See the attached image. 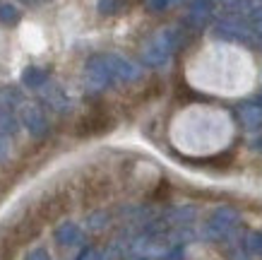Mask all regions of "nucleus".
<instances>
[{
	"mask_svg": "<svg viewBox=\"0 0 262 260\" xmlns=\"http://www.w3.org/2000/svg\"><path fill=\"white\" fill-rule=\"evenodd\" d=\"M29 260H48V258H46V253H43V251H36Z\"/></svg>",
	"mask_w": 262,
	"mask_h": 260,
	"instance_id": "5",
	"label": "nucleus"
},
{
	"mask_svg": "<svg viewBox=\"0 0 262 260\" xmlns=\"http://www.w3.org/2000/svg\"><path fill=\"white\" fill-rule=\"evenodd\" d=\"M94 255H96L94 251H84V253H82V258H80V260H94Z\"/></svg>",
	"mask_w": 262,
	"mask_h": 260,
	"instance_id": "7",
	"label": "nucleus"
},
{
	"mask_svg": "<svg viewBox=\"0 0 262 260\" xmlns=\"http://www.w3.org/2000/svg\"><path fill=\"white\" fill-rule=\"evenodd\" d=\"M188 79L209 94L241 96L255 87L257 68L243 48L214 44L207 51H200V55L190 63Z\"/></svg>",
	"mask_w": 262,
	"mask_h": 260,
	"instance_id": "1",
	"label": "nucleus"
},
{
	"mask_svg": "<svg viewBox=\"0 0 262 260\" xmlns=\"http://www.w3.org/2000/svg\"><path fill=\"white\" fill-rule=\"evenodd\" d=\"M27 82H29V85H36V82H39V72L29 70V75H27Z\"/></svg>",
	"mask_w": 262,
	"mask_h": 260,
	"instance_id": "4",
	"label": "nucleus"
},
{
	"mask_svg": "<svg viewBox=\"0 0 262 260\" xmlns=\"http://www.w3.org/2000/svg\"><path fill=\"white\" fill-rule=\"evenodd\" d=\"M15 19H17V10L12 5H3L0 8V22L10 24V22H15Z\"/></svg>",
	"mask_w": 262,
	"mask_h": 260,
	"instance_id": "3",
	"label": "nucleus"
},
{
	"mask_svg": "<svg viewBox=\"0 0 262 260\" xmlns=\"http://www.w3.org/2000/svg\"><path fill=\"white\" fill-rule=\"evenodd\" d=\"M58 241L60 244H75L77 238H80V234H77V229L72 227V224H63V227L58 229Z\"/></svg>",
	"mask_w": 262,
	"mask_h": 260,
	"instance_id": "2",
	"label": "nucleus"
},
{
	"mask_svg": "<svg viewBox=\"0 0 262 260\" xmlns=\"http://www.w3.org/2000/svg\"><path fill=\"white\" fill-rule=\"evenodd\" d=\"M111 5H113L111 0H101V10H103V12H111Z\"/></svg>",
	"mask_w": 262,
	"mask_h": 260,
	"instance_id": "6",
	"label": "nucleus"
}]
</instances>
